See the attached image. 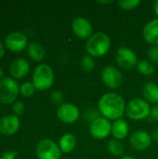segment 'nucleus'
<instances>
[{"instance_id":"nucleus-34","label":"nucleus","mask_w":158,"mask_h":159,"mask_svg":"<svg viewBox=\"0 0 158 159\" xmlns=\"http://www.w3.org/2000/svg\"><path fill=\"white\" fill-rule=\"evenodd\" d=\"M120 159H136L135 157H131V156H125V157H122Z\"/></svg>"},{"instance_id":"nucleus-25","label":"nucleus","mask_w":158,"mask_h":159,"mask_svg":"<svg viewBox=\"0 0 158 159\" xmlns=\"http://www.w3.org/2000/svg\"><path fill=\"white\" fill-rule=\"evenodd\" d=\"M34 90H35V87L34 86L33 83H30V82H26L22 84L20 89L21 95L24 97H31L34 93Z\"/></svg>"},{"instance_id":"nucleus-32","label":"nucleus","mask_w":158,"mask_h":159,"mask_svg":"<svg viewBox=\"0 0 158 159\" xmlns=\"http://www.w3.org/2000/svg\"><path fill=\"white\" fill-rule=\"evenodd\" d=\"M154 10H155L156 16L158 17V0L155 1V3H154Z\"/></svg>"},{"instance_id":"nucleus-30","label":"nucleus","mask_w":158,"mask_h":159,"mask_svg":"<svg viewBox=\"0 0 158 159\" xmlns=\"http://www.w3.org/2000/svg\"><path fill=\"white\" fill-rule=\"evenodd\" d=\"M16 153H6L1 157V159H14Z\"/></svg>"},{"instance_id":"nucleus-12","label":"nucleus","mask_w":158,"mask_h":159,"mask_svg":"<svg viewBox=\"0 0 158 159\" xmlns=\"http://www.w3.org/2000/svg\"><path fill=\"white\" fill-rule=\"evenodd\" d=\"M129 143L137 151H144L152 144V138L147 131L138 130L133 132L129 137Z\"/></svg>"},{"instance_id":"nucleus-9","label":"nucleus","mask_w":158,"mask_h":159,"mask_svg":"<svg viewBox=\"0 0 158 159\" xmlns=\"http://www.w3.org/2000/svg\"><path fill=\"white\" fill-rule=\"evenodd\" d=\"M57 116L61 122L66 124H72L78 120L80 116V112L74 104L70 102H64L59 106L57 110Z\"/></svg>"},{"instance_id":"nucleus-4","label":"nucleus","mask_w":158,"mask_h":159,"mask_svg":"<svg viewBox=\"0 0 158 159\" xmlns=\"http://www.w3.org/2000/svg\"><path fill=\"white\" fill-rule=\"evenodd\" d=\"M127 116L129 119L140 121L148 117L151 114V108L149 102L141 98H135L131 100L126 107Z\"/></svg>"},{"instance_id":"nucleus-6","label":"nucleus","mask_w":158,"mask_h":159,"mask_svg":"<svg viewBox=\"0 0 158 159\" xmlns=\"http://www.w3.org/2000/svg\"><path fill=\"white\" fill-rule=\"evenodd\" d=\"M20 89L18 83L11 78H3L0 80V102L9 104L18 97Z\"/></svg>"},{"instance_id":"nucleus-19","label":"nucleus","mask_w":158,"mask_h":159,"mask_svg":"<svg viewBox=\"0 0 158 159\" xmlns=\"http://www.w3.org/2000/svg\"><path fill=\"white\" fill-rule=\"evenodd\" d=\"M76 146V138L71 133L63 134L60 139V148L63 153H71Z\"/></svg>"},{"instance_id":"nucleus-15","label":"nucleus","mask_w":158,"mask_h":159,"mask_svg":"<svg viewBox=\"0 0 158 159\" xmlns=\"http://www.w3.org/2000/svg\"><path fill=\"white\" fill-rule=\"evenodd\" d=\"M144 40L153 46H158V19L152 20L143 28Z\"/></svg>"},{"instance_id":"nucleus-36","label":"nucleus","mask_w":158,"mask_h":159,"mask_svg":"<svg viewBox=\"0 0 158 159\" xmlns=\"http://www.w3.org/2000/svg\"><path fill=\"white\" fill-rule=\"evenodd\" d=\"M2 76H3V70L0 68V78H1Z\"/></svg>"},{"instance_id":"nucleus-13","label":"nucleus","mask_w":158,"mask_h":159,"mask_svg":"<svg viewBox=\"0 0 158 159\" xmlns=\"http://www.w3.org/2000/svg\"><path fill=\"white\" fill-rule=\"evenodd\" d=\"M6 47L13 52H20L27 46V37L20 32H12L6 37Z\"/></svg>"},{"instance_id":"nucleus-29","label":"nucleus","mask_w":158,"mask_h":159,"mask_svg":"<svg viewBox=\"0 0 158 159\" xmlns=\"http://www.w3.org/2000/svg\"><path fill=\"white\" fill-rule=\"evenodd\" d=\"M151 117L154 119V120H156L158 121V103H156L152 109H151V114H150Z\"/></svg>"},{"instance_id":"nucleus-17","label":"nucleus","mask_w":158,"mask_h":159,"mask_svg":"<svg viewBox=\"0 0 158 159\" xmlns=\"http://www.w3.org/2000/svg\"><path fill=\"white\" fill-rule=\"evenodd\" d=\"M129 132V124L124 119H117L112 125V134L116 140L125 139Z\"/></svg>"},{"instance_id":"nucleus-20","label":"nucleus","mask_w":158,"mask_h":159,"mask_svg":"<svg viewBox=\"0 0 158 159\" xmlns=\"http://www.w3.org/2000/svg\"><path fill=\"white\" fill-rule=\"evenodd\" d=\"M29 57L34 61H42L45 58V49L38 42H32L28 47Z\"/></svg>"},{"instance_id":"nucleus-2","label":"nucleus","mask_w":158,"mask_h":159,"mask_svg":"<svg viewBox=\"0 0 158 159\" xmlns=\"http://www.w3.org/2000/svg\"><path fill=\"white\" fill-rule=\"evenodd\" d=\"M111 47V39L105 33L100 32L91 35L86 44V49L91 57H102L105 55Z\"/></svg>"},{"instance_id":"nucleus-7","label":"nucleus","mask_w":158,"mask_h":159,"mask_svg":"<svg viewBox=\"0 0 158 159\" xmlns=\"http://www.w3.org/2000/svg\"><path fill=\"white\" fill-rule=\"evenodd\" d=\"M89 132L96 139H105L112 133V124L105 117H97L91 122Z\"/></svg>"},{"instance_id":"nucleus-8","label":"nucleus","mask_w":158,"mask_h":159,"mask_svg":"<svg viewBox=\"0 0 158 159\" xmlns=\"http://www.w3.org/2000/svg\"><path fill=\"white\" fill-rule=\"evenodd\" d=\"M102 80L108 88L115 89L122 85L123 76L116 67L108 65L104 67L102 72Z\"/></svg>"},{"instance_id":"nucleus-18","label":"nucleus","mask_w":158,"mask_h":159,"mask_svg":"<svg viewBox=\"0 0 158 159\" xmlns=\"http://www.w3.org/2000/svg\"><path fill=\"white\" fill-rule=\"evenodd\" d=\"M142 95L147 102L158 103V86L154 82L146 83L142 88Z\"/></svg>"},{"instance_id":"nucleus-1","label":"nucleus","mask_w":158,"mask_h":159,"mask_svg":"<svg viewBox=\"0 0 158 159\" xmlns=\"http://www.w3.org/2000/svg\"><path fill=\"white\" fill-rule=\"evenodd\" d=\"M99 112L103 117L117 120L122 117L126 111V102L123 97L115 92H108L102 95L98 103Z\"/></svg>"},{"instance_id":"nucleus-16","label":"nucleus","mask_w":158,"mask_h":159,"mask_svg":"<svg viewBox=\"0 0 158 159\" xmlns=\"http://www.w3.org/2000/svg\"><path fill=\"white\" fill-rule=\"evenodd\" d=\"M30 70V64L25 59H17L9 66V73L15 78L24 77Z\"/></svg>"},{"instance_id":"nucleus-21","label":"nucleus","mask_w":158,"mask_h":159,"mask_svg":"<svg viewBox=\"0 0 158 159\" xmlns=\"http://www.w3.org/2000/svg\"><path fill=\"white\" fill-rule=\"evenodd\" d=\"M107 149H108L109 153L115 157H120L124 153L123 143L119 140H116V139L109 141V143L107 144Z\"/></svg>"},{"instance_id":"nucleus-14","label":"nucleus","mask_w":158,"mask_h":159,"mask_svg":"<svg viewBox=\"0 0 158 159\" xmlns=\"http://www.w3.org/2000/svg\"><path fill=\"white\" fill-rule=\"evenodd\" d=\"M20 119L17 116L10 115L0 119V132L3 135L9 136L16 133L20 128Z\"/></svg>"},{"instance_id":"nucleus-26","label":"nucleus","mask_w":158,"mask_h":159,"mask_svg":"<svg viewBox=\"0 0 158 159\" xmlns=\"http://www.w3.org/2000/svg\"><path fill=\"white\" fill-rule=\"evenodd\" d=\"M148 58L153 62H158V46H152L148 49Z\"/></svg>"},{"instance_id":"nucleus-28","label":"nucleus","mask_w":158,"mask_h":159,"mask_svg":"<svg viewBox=\"0 0 158 159\" xmlns=\"http://www.w3.org/2000/svg\"><path fill=\"white\" fill-rule=\"evenodd\" d=\"M12 110L16 115H21L24 112V104L21 102H17L13 104Z\"/></svg>"},{"instance_id":"nucleus-3","label":"nucleus","mask_w":158,"mask_h":159,"mask_svg":"<svg viewBox=\"0 0 158 159\" xmlns=\"http://www.w3.org/2000/svg\"><path fill=\"white\" fill-rule=\"evenodd\" d=\"M54 82V72L47 64L38 65L33 75V84L35 89L46 90L48 89Z\"/></svg>"},{"instance_id":"nucleus-11","label":"nucleus","mask_w":158,"mask_h":159,"mask_svg":"<svg viewBox=\"0 0 158 159\" xmlns=\"http://www.w3.org/2000/svg\"><path fill=\"white\" fill-rule=\"evenodd\" d=\"M73 33L80 39H88L92 35V25L85 18H76L72 22Z\"/></svg>"},{"instance_id":"nucleus-23","label":"nucleus","mask_w":158,"mask_h":159,"mask_svg":"<svg viewBox=\"0 0 158 159\" xmlns=\"http://www.w3.org/2000/svg\"><path fill=\"white\" fill-rule=\"evenodd\" d=\"M80 64H81V68L85 72H88V73L92 72L95 69V61H94L93 58L89 55L83 56Z\"/></svg>"},{"instance_id":"nucleus-33","label":"nucleus","mask_w":158,"mask_h":159,"mask_svg":"<svg viewBox=\"0 0 158 159\" xmlns=\"http://www.w3.org/2000/svg\"><path fill=\"white\" fill-rule=\"evenodd\" d=\"M153 137H154V139H155L156 141H157L158 142V129H156V130L154 131V133H153Z\"/></svg>"},{"instance_id":"nucleus-10","label":"nucleus","mask_w":158,"mask_h":159,"mask_svg":"<svg viewBox=\"0 0 158 159\" xmlns=\"http://www.w3.org/2000/svg\"><path fill=\"white\" fill-rule=\"evenodd\" d=\"M115 60L119 66L124 69H132L138 64V58L135 52L129 48H120L115 53Z\"/></svg>"},{"instance_id":"nucleus-27","label":"nucleus","mask_w":158,"mask_h":159,"mask_svg":"<svg viewBox=\"0 0 158 159\" xmlns=\"http://www.w3.org/2000/svg\"><path fill=\"white\" fill-rule=\"evenodd\" d=\"M51 100L56 104H61L63 101V94L59 90H55L51 93Z\"/></svg>"},{"instance_id":"nucleus-35","label":"nucleus","mask_w":158,"mask_h":159,"mask_svg":"<svg viewBox=\"0 0 158 159\" xmlns=\"http://www.w3.org/2000/svg\"><path fill=\"white\" fill-rule=\"evenodd\" d=\"M113 1H99V3H102V4H110Z\"/></svg>"},{"instance_id":"nucleus-22","label":"nucleus","mask_w":158,"mask_h":159,"mask_svg":"<svg viewBox=\"0 0 158 159\" xmlns=\"http://www.w3.org/2000/svg\"><path fill=\"white\" fill-rule=\"evenodd\" d=\"M137 69L139 73L143 75H152L155 73V67L152 63L147 61H141L137 64Z\"/></svg>"},{"instance_id":"nucleus-5","label":"nucleus","mask_w":158,"mask_h":159,"mask_svg":"<svg viewBox=\"0 0 158 159\" xmlns=\"http://www.w3.org/2000/svg\"><path fill=\"white\" fill-rule=\"evenodd\" d=\"M35 152L38 159H61V157L60 146L49 139L41 140L36 145Z\"/></svg>"},{"instance_id":"nucleus-31","label":"nucleus","mask_w":158,"mask_h":159,"mask_svg":"<svg viewBox=\"0 0 158 159\" xmlns=\"http://www.w3.org/2000/svg\"><path fill=\"white\" fill-rule=\"evenodd\" d=\"M5 54V50H4V46L2 44V42L0 41V58H2Z\"/></svg>"},{"instance_id":"nucleus-24","label":"nucleus","mask_w":158,"mask_h":159,"mask_svg":"<svg viewBox=\"0 0 158 159\" xmlns=\"http://www.w3.org/2000/svg\"><path fill=\"white\" fill-rule=\"evenodd\" d=\"M141 4L140 0H123L118 1L119 7L124 10H132Z\"/></svg>"}]
</instances>
